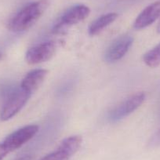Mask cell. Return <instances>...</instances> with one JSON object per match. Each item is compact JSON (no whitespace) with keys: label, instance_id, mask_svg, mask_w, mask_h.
I'll use <instances>...</instances> for the list:
<instances>
[{"label":"cell","instance_id":"6da1fadb","mask_svg":"<svg viewBox=\"0 0 160 160\" xmlns=\"http://www.w3.org/2000/svg\"><path fill=\"white\" fill-rule=\"evenodd\" d=\"M49 4V0H38L24 6L10 20L9 30L13 32H22L29 29L43 14Z\"/></svg>","mask_w":160,"mask_h":160},{"label":"cell","instance_id":"7a4b0ae2","mask_svg":"<svg viewBox=\"0 0 160 160\" xmlns=\"http://www.w3.org/2000/svg\"><path fill=\"white\" fill-rule=\"evenodd\" d=\"M31 93L21 88H17L7 99L2 101L0 111V119L7 121L17 115L24 108L31 97Z\"/></svg>","mask_w":160,"mask_h":160},{"label":"cell","instance_id":"3957f363","mask_svg":"<svg viewBox=\"0 0 160 160\" xmlns=\"http://www.w3.org/2000/svg\"><path fill=\"white\" fill-rule=\"evenodd\" d=\"M90 10L85 5H76L66 10L54 24L53 33H61L66 28L72 27L85 20L90 15Z\"/></svg>","mask_w":160,"mask_h":160},{"label":"cell","instance_id":"277c9868","mask_svg":"<svg viewBox=\"0 0 160 160\" xmlns=\"http://www.w3.org/2000/svg\"><path fill=\"white\" fill-rule=\"evenodd\" d=\"M81 136L75 135L63 140L57 149L40 160H69L82 144Z\"/></svg>","mask_w":160,"mask_h":160},{"label":"cell","instance_id":"5b68a950","mask_svg":"<svg viewBox=\"0 0 160 160\" xmlns=\"http://www.w3.org/2000/svg\"><path fill=\"white\" fill-rule=\"evenodd\" d=\"M145 98V93L142 92L132 95L109 112V119L112 122H116L126 118L141 107V104L144 103Z\"/></svg>","mask_w":160,"mask_h":160},{"label":"cell","instance_id":"8992f818","mask_svg":"<svg viewBox=\"0 0 160 160\" xmlns=\"http://www.w3.org/2000/svg\"><path fill=\"white\" fill-rule=\"evenodd\" d=\"M38 126L28 125L18 129L6 138L2 144L9 152L20 148L34 138L38 131Z\"/></svg>","mask_w":160,"mask_h":160},{"label":"cell","instance_id":"52a82bcc","mask_svg":"<svg viewBox=\"0 0 160 160\" xmlns=\"http://www.w3.org/2000/svg\"><path fill=\"white\" fill-rule=\"evenodd\" d=\"M56 43L47 41L31 47L26 53V61L29 64H38L51 59L56 53Z\"/></svg>","mask_w":160,"mask_h":160},{"label":"cell","instance_id":"ba28073f","mask_svg":"<svg viewBox=\"0 0 160 160\" xmlns=\"http://www.w3.org/2000/svg\"><path fill=\"white\" fill-rule=\"evenodd\" d=\"M133 42L131 35H123L115 39L106 50L104 59L108 63H114L122 59L127 53Z\"/></svg>","mask_w":160,"mask_h":160},{"label":"cell","instance_id":"9c48e42d","mask_svg":"<svg viewBox=\"0 0 160 160\" xmlns=\"http://www.w3.org/2000/svg\"><path fill=\"white\" fill-rule=\"evenodd\" d=\"M160 17V1L148 6L136 18L133 27L137 30L145 28L153 24Z\"/></svg>","mask_w":160,"mask_h":160},{"label":"cell","instance_id":"30bf717a","mask_svg":"<svg viewBox=\"0 0 160 160\" xmlns=\"http://www.w3.org/2000/svg\"><path fill=\"white\" fill-rule=\"evenodd\" d=\"M47 74L48 71L46 69H35L28 72L23 78L21 88L32 94L43 82Z\"/></svg>","mask_w":160,"mask_h":160},{"label":"cell","instance_id":"8fae6325","mask_svg":"<svg viewBox=\"0 0 160 160\" xmlns=\"http://www.w3.org/2000/svg\"><path fill=\"white\" fill-rule=\"evenodd\" d=\"M117 18L118 14L116 13H109L101 16L91 23L88 29L89 35L91 36L98 35L105 28L112 24L117 19Z\"/></svg>","mask_w":160,"mask_h":160},{"label":"cell","instance_id":"7c38bea8","mask_svg":"<svg viewBox=\"0 0 160 160\" xmlns=\"http://www.w3.org/2000/svg\"><path fill=\"white\" fill-rule=\"evenodd\" d=\"M144 64L148 67L157 68L160 65V43L144 53L143 56Z\"/></svg>","mask_w":160,"mask_h":160},{"label":"cell","instance_id":"4fadbf2b","mask_svg":"<svg viewBox=\"0 0 160 160\" xmlns=\"http://www.w3.org/2000/svg\"><path fill=\"white\" fill-rule=\"evenodd\" d=\"M18 87L10 82H4L0 85V99L5 101Z\"/></svg>","mask_w":160,"mask_h":160},{"label":"cell","instance_id":"5bb4252c","mask_svg":"<svg viewBox=\"0 0 160 160\" xmlns=\"http://www.w3.org/2000/svg\"><path fill=\"white\" fill-rule=\"evenodd\" d=\"M150 145L151 146H159L160 145V129L151 139L150 141Z\"/></svg>","mask_w":160,"mask_h":160},{"label":"cell","instance_id":"9a60e30c","mask_svg":"<svg viewBox=\"0 0 160 160\" xmlns=\"http://www.w3.org/2000/svg\"><path fill=\"white\" fill-rule=\"evenodd\" d=\"M14 160H33V155L25 153L17 157Z\"/></svg>","mask_w":160,"mask_h":160},{"label":"cell","instance_id":"2e32d148","mask_svg":"<svg viewBox=\"0 0 160 160\" xmlns=\"http://www.w3.org/2000/svg\"><path fill=\"white\" fill-rule=\"evenodd\" d=\"M8 153L9 152L7 150V148L4 147L2 143V144H0V160L3 159L4 157H5Z\"/></svg>","mask_w":160,"mask_h":160},{"label":"cell","instance_id":"e0dca14e","mask_svg":"<svg viewBox=\"0 0 160 160\" xmlns=\"http://www.w3.org/2000/svg\"><path fill=\"white\" fill-rule=\"evenodd\" d=\"M157 32H158V34H160V21L159 23H158V26H157Z\"/></svg>","mask_w":160,"mask_h":160},{"label":"cell","instance_id":"ac0fdd59","mask_svg":"<svg viewBox=\"0 0 160 160\" xmlns=\"http://www.w3.org/2000/svg\"><path fill=\"white\" fill-rule=\"evenodd\" d=\"M128 1H133V2H135V1H138V0H128Z\"/></svg>","mask_w":160,"mask_h":160},{"label":"cell","instance_id":"d6986e66","mask_svg":"<svg viewBox=\"0 0 160 160\" xmlns=\"http://www.w3.org/2000/svg\"><path fill=\"white\" fill-rule=\"evenodd\" d=\"M1 58H2V53H0V60H1Z\"/></svg>","mask_w":160,"mask_h":160}]
</instances>
